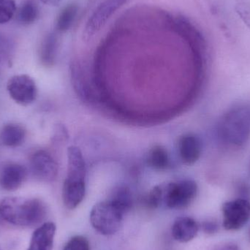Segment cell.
I'll use <instances>...</instances> for the list:
<instances>
[{
	"label": "cell",
	"instance_id": "6da1fadb",
	"mask_svg": "<svg viewBox=\"0 0 250 250\" xmlns=\"http://www.w3.org/2000/svg\"><path fill=\"white\" fill-rule=\"evenodd\" d=\"M48 209L37 198H6L0 204V215L7 223L21 227L39 224L46 217Z\"/></svg>",
	"mask_w": 250,
	"mask_h": 250
},
{
	"label": "cell",
	"instance_id": "7a4b0ae2",
	"mask_svg": "<svg viewBox=\"0 0 250 250\" xmlns=\"http://www.w3.org/2000/svg\"><path fill=\"white\" fill-rule=\"evenodd\" d=\"M86 163L82 151L72 146L67 150V174L63 185L64 206L74 209L83 201L86 194Z\"/></svg>",
	"mask_w": 250,
	"mask_h": 250
},
{
	"label": "cell",
	"instance_id": "3957f363",
	"mask_svg": "<svg viewBox=\"0 0 250 250\" xmlns=\"http://www.w3.org/2000/svg\"><path fill=\"white\" fill-rule=\"evenodd\" d=\"M219 138L225 144L241 146L250 136V106L237 105L222 117L218 125Z\"/></svg>",
	"mask_w": 250,
	"mask_h": 250
},
{
	"label": "cell",
	"instance_id": "277c9868",
	"mask_svg": "<svg viewBox=\"0 0 250 250\" xmlns=\"http://www.w3.org/2000/svg\"><path fill=\"white\" fill-rule=\"evenodd\" d=\"M125 214L109 200L95 204L90 213L92 227L104 236H111L120 230Z\"/></svg>",
	"mask_w": 250,
	"mask_h": 250
},
{
	"label": "cell",
	"instance_id": "5b68a950",
	"mask_svg": "<svg viewBox=\"0 0 250 250\" xmlns=\"http://www.w3.org/2000/svg\"><path fill=\"white\" fill-rule=\"evenodd\" d=\"M198 194L195 181L183 179L163 187V201L170 208H184L190 205Z\"/></svg>",
	"mask_w": 250,
	"mask_h": 250
},
{
	"label": "cell",
	"instance_id": "8992f818",
	"mask_svg": "<svg viewBox=\"0 0 250 250\" xmlns=\"http://www.w3.org/2000/svg\"><path fill=\"white\" fill-rule=\"evenodd\" d=\"M223 226L227 230H238L250 220V202L245 198L226 201L222 207Z\"/></svg>",
	"mask_w": 250,
	"mask_h": 250
},
{
	"label": "cell",
	"instance_id": "52a82bcc",
	"mask_svg": "<svg viewBox=\"0 0 250 250\" xmlns=\"http://www.w3.org/2000/svg\"><path fill=\"white\" fill-rule=\"evenodd\" d=\"M128 0H105L98 6L91 15L83 29V36L86 40L91 39L99 32L107 21Z\"/></svg>",
	"mask_w": 250,
	"mask_h": 250
},
{
	"label": "cell",
	"instance_id": "ba28073f",
	"mask_svg": "<svg viewBox=\"0 0 250 250\" xmlns=\"http://www.w3.org/2000/svg\"><path fill=\"white\" fill-rule=\"evenodd\" d=\"M10 98L19 105H28L36 99L35 81L27 75H18L9 79L7 84Z\"/></svg>",
	"mask_w": 250,
	"mask_h": 250
},
{
	"label": "cell",
	"instance_id": "9c48e42d",
	"mask_svg": "<svg viewBox=\"0 0 250 250\" xmlns=\"http://www.w3.org/2000/svg\"><path fill=\"white\" fill-rule=\"evenodd\" d=\"M31 168L37 179L44 182L54 180L58 174V166L48 151L40 150L32 155Z\"/></svg>",
	"mask_w": 250,
	"mask_h": 250
},
{
	"label": "cell",
	"instance_id": "30bf717a",
	"mask_svg": "<svg viewBox=\"0 0 250 250\" xmlns=\"http://www.w3.org/2000/svg\"><path fill=\"white\" fill-rule=\"evenodd\" d=\"M181 160L186 165H192L199 160L202 152V143L195 134H185L178 143Z\"/></svg>",
	"mask_w": 250,
	"mask_h": 250
},
{
	"label": "cell",
	"instance_id": "8fae6325",
	"mask_svg": "<svg viewBox=\"0 0 250 250\" xmlns=\"http://www.w3.org/2000/svg\"><path fill=\"white\" fill-rule=\"evenodd\" d=\"M26 177V170L21 165L10 163L0 173V186L6 191L19 189Z\"/></svg>",
	"mask_w": 250,
	"mask_h": 250
},
{
	"label": "cell",
	"instance_id": "7c38bea8",
	"mask_svg": "<svg viewBox=\"0 0 250 250\" xmlns=\"http://www.w3.org/2000/svg\"><path fill=\"white\" fill-rule=\"evenodd\" d=\"M56 225L45 223L34 232L27 250H52L55 236Z\"/></svg>",
	"mask_w": 250,
	"mask_h": 250
},
{
	"label": "cell",
	"instance_id": "4fadbf2b",
	"mask_svg": "<svg viewBox=\"0 0 250 250\" xmlns=\"http://www.w3.org/2000/svg\"><path fill=\"white\" fill-rule=\"evenodd\" d=\"M198 223L189 217H180L176 219L172 226V236L177 242L182 243L190 242L198 235Z\"/></svg>",
	"mask_w": 250,
	"mask_h": 250
},
{
	"label": "cell",
	"instance_id": "5bb4252c",
	"mask_svg": "<svg viewBox=\"0 0 250 250\" xmlns=\"http://www.w3.org/2000/svg\"><path fill=\"white\" fill-rule=\"evenodd\" d=\"M26 137L24 128L17 124L4 126L0 133V140L6 146L16 147L23 144Z\"/></svg>",
	"mask_w": 250,
	"mask_h": 250
},
{
	"label": "cell",
	"instance_id": "9a60e30c",
	"mask_svg": "<svg viewBox=\"0 0 250 250\" xmlns=\"http://www.w3.org/2000/svg\"><path fill=\"white\" fill-rule=\"evenodd\" d=\"M109 201L120 208L124 214L130 210L132 206V195L129 188L117 187L113 190Z\"/></svg>",
	"mask_w": 250,
	"mask_h": 250
},
{
	"label": "cell",
	"instance_id": "2e32d148",
	"mask_svg": "<svg viewBox=\"0 0 250 250\" xmlns=\"http://www.w3.org/2000/svg\"><path fill=\"white\" fill-rule=\"evenodd\" d=\"M169 156L166 148L157 146L150 150L148 154V165L155 170H162L169 166Z\"/></svg>",
	"mask_w": 250,
	"mask_h": 250
},
{
	"label": "cell",
	"instance_id": "e0dca14e",
	"mask_svg": "<svg viewBox=\"0 0 250 250\" xmlns=\"http://www.w3.org/2000/svg\"><path fill=\"white\" fill-rule=\"evenodd\" d=\"M77 13L78 7L76 4H69L64 7L57 18V29L60 32L68 30L74 23Z\"/></svg>",
	"mask_w": 250,
	"mask_h": 250
},
{
	"label": "cell",
	"instance_id": "ac0fdd59",
	"mask_svg": "<svg viewBox=\"0 0 250 250\" xmlns=\"http://www.w3.org/2000/svg\"><path fill=\"white\" fill-rule=\"evenodd\" d=\"M38 7L32 1H25L17 12L18 20L25 25L34 23L38 19Z\"/></svg>",
	"mask_w": 250,
	"mask_h": 250
},
{
	"label": "cell",
	"instance_id": "d6986e66",
	"mask_svg": "<svg viewBox=\"0 0 250 250\" xmlns=\"http://www.w3.org/2000/svg\"><path fill=\"white\" fill-rule=\"evenodd\" d=\"M57 51V39L53 35H48L42 44L41 57L45 64H52Z\"/></svg>",
	"mask_w": 250,
	"mask_h": 250
},
{
	"label": "cell",
	"instance_id": "ffe728a7",
	"mask_svg": "<svg viewBox=\"0 0 250 250\" xmlns=\"http://www.w3.org/2000/svg\"><path fill=\"white\" fill-rule=\"evenodd\" d=\"M16 13L15 0H0V24L10 21Z\"/></svg>",
	"mask_w": 250,
	"mask_h": 250
},
{
	"label": "cell",
	"instance_id": "44dd1931",
	"mask_svg": "<svg viewBox=\"0 0 250 250\" xmlns=\"http://www.w3.org/2000/svg\"><path fill=\"white\" fill-rule=\"evenodd\" d=\"M163 201V186L154 187L145 198V204L151 209L157 208Z\"/></svg>",
	"mask_w": 250,
	"mask_h": 250
},
{
	"label": "cell",
	"instance_id": "7402d4cb",
	"mask_svg": "<svg viewBox=\"0 0 250 250\" xmlns=\"http://www.w3.org/2000/svg\"><path fill=\"white\" fill-rule=\"evenodd\" d=\"M63 250H90V246L86 237L76 236L68 241Z\"/></svg>",
	"mask_w": 250,
	"mask_h": 250
},
{
	"label": "cell",
	"instance_id": "603a6c76",
	"mask_svg": "<svg viewBox=\"0 0 250 250\" xmlns=\"http://www.w3.org/2000/svg\"><path fill=\"white\" fill-rule=\"evenodd\" d=\"M203 230L207 234H214L218 231L219 226L217 222L214 220H208L205 221L202 225Z\"/></svg>",
	"mask_w": 250,
	"mask_h": 250
},
{
	"label": "cell",
	"instance_id": "cb8c5ba5",
	"mask_svg": "<svg viewBox=\"0 0 250 250\" xmlns=\"http://www.w3.org/2000/svg\"><path fill=\"white\" fill-rule=\"evenodd\" d=\"M215 250H239V247L233 243H226L219 246Z\"/></svg>",
	"mask_w": 250,
	"mask_h": 250
},
{
	"label": "cell",
	"instance_id": "d4e9b609",
	"mask_svg": "<svg viewBox=\"0 0 250 250\" xmlns=\"http://www.w3.org/2000/svg\"><path fill=\"white\" fill-rule=\"evenodd\" d=\"M44 4H48V5L56 6L60 4L62 0H41Z\"/></svg>",
	"mask_w": 250,
	"mask_h": 250
},
{
	"label": "cell",
	"instance_id": "484cf974",
	"mask_svg": "<svg viewBox=\"0 0 250 250\" xmlns=\"http://www.w3.org/2000/svg\"><path fill=\"white\" fill-rule=\"evenodd\" d=\"M249 239H250V231H249Z\"/></svg>",
	"mask_w": 250,
	"mask_h": 250
}]
</instances>
